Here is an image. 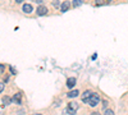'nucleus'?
<instances>
[{
	"label": "nucleus",
	"mask_w": 128,
	"mask_h": 115,
	"mask_svg": "<svg viewBox=\"0 0 128 115\" xmlns=\"http://www.w3.org/2000/svg\"><path fill=\"white\" fill-rule=\"evenodd\" d=\"M99 102H100V97H99L98 93H94V95L88 99V101H87V104H88L90 106H92V108H95Z\"/></svg>",
	"instance_id": "1"
},
{
	"label": "nucleus",
	"mask_w": 128,
	"mask_h": 115,
	"mask_svg": "<svg viewBox=\"0 0 128 115\" xmlns=\"http://www.w3.org/2000/svg\"><path fill=\"white\" fill-rule=\"evenodd\" d=\"M68 111L72 114V115H74V114H76V111L78 110V104L76 102V101H70L69 104H68Z\"/></svg>",
	"instance_id": "2"
},
{
	"label": "nucleus",
	"mask_w": 128,
	"mask_h": 115,
	"mask_svg": "<svg viewBox=\"0 0 128 115\" xmlns=\"http://www.w3.org/2000/svg\"><path fill=\"white\" fill-rule=\"evenodd\" d=\"M94 95V92L91 91V90H87V91H84L83 93H82V101L84 102V104H87V101H88V99Z\"/></svg>",
	"instance_id": "3"
},
{
	"label": "nucleus",
	"mask_w": 128,
	"mask_h": 115,
	"mask_svg": "<svg viewBox=\"0 0 128 115\" xmlns=\"http://www.w3.org/2000/svg\"><path fill=\"white\" fill-rule=\"evenodd\" d=\"M36 13H37V15H45V14H48V8L44 5H38L36 9Z\"/></svg>",
	"instance_id": "4"
},
{
	"label": "nucleus",
	"mask_w": 128,
	"mask_h": 115,
	"mask_svg": "<svg viewBox=\"0 0 128 115\" xmlns=\"http://www.w3.org/2000/svg\"><path fill=\"white\" fill-rule=\"evenodd\" d=\"M22 10H23V13H26V14H30V13H32V10H34V6H32L31 4H23V6H22Z\"/></svg>",
	"instance_id": "5"
},
{
	"label": "nucleus",
	"mask_w": 128,
	"mask_h": 115,
	"mask_svg": "<svg viewBox=\"0 0 128 115\" xmlns=\"http://www.w3.org/2000/svg\"><path fill=\"white\" fill-rule=\"evenodd\" d=\"M70 1H68V0H66V1H63L62 4H60V10L62 12H67V10L70 8Z\"/></svg>",
	"instance_id": "6"
},
{
	"label": "nucleus",
	"mask_w": 128,
	"mask_h": 115,
	"mask_svg": "<svg viewBox=\"0 0 128 115\" xmlns=\"http://www.w3.org/2000/svg\"><path fill=\"white\" fill-rule=\"evenodd\" d=\"M12 101L16 102V104H20V102H22V95H20V92L14 93V96L12 97Z\"/></svg>",
	"instance_id": "7"
},
{
	"label": "nucleus",
	"mask_w": 128,
	"mask_h": 115,
	"mask_svg": "<svg viewBox=\"0 0 128 115\" xmlns=\"http://www.w3.org/2000/svg\"><path fill=\"white\" fill-rule=\"evenodd\" d=\"M78 95H80V91H78V90H72V91L68 92L67 96H68L69 99H74V97H77Z\"/></svg>",
	"instance_id": "8"
},
{
	"label": "nucleus",
	"mask_w": 128,
	"mask_h": 115,
	"mask_svg": "<svg viewBox=\"0 0 128 115\" xmlns=\"http://www.w3.org/2000/svg\"><path fill=\"white\" fill-rule=\"evenodd\" d=\"M74 85H76V78H68V81H67V86H68V88L72 90V88L74 87Z\"/></svg>",
	"instance_id": "9"
},
{
	"label": "nucleus",
	"mask_w": 128,
	"mask_h": 115,
	"mask_svg": "<svg viewBox=\"0 0 128 115\" xmlns=\"http://www.w3.org/2000/svg\"><path fill=\"white\" fill-rule=\"evenodd\" d=\"M82 3H83V0H73V3H72V6H73V8H77V6L82 5Z\"/></svg>",
	"instance_id": "10"
},
{
	"label": "nucleus",
	"mask_w": 128,
	"mask_h": 115,
	"mask_svg": "<svg viewBox=\"0 0 128 115\" xmlns=\"http://www.w3.org/2000/svg\"><path fill=\"white\" fill-rule=\"evenodd\" d=\"M10 102H12V99H10L9 96L3 97V104H4V106H5V105H8V104H10Z\"/></svg>",
	"instance_id": "11"
},
{
	"label": "nucleus",
	"mask_w": 128,
	"mask_h": 115,
	"mask_svg": "<svg viewBox=\"0 0 128 115\" xmlns=\"http://www.w3.org/2000/svg\"><path fill=\"white\" fill-rule=\"evenodd\" d=\"M104 115H114V111H113L112 109H105Z\"/></svg>",
	"instance_id": "12"
},
{
	"label": "nucleus",
	"mask_w": 128,
	"mask_h": 115,
	"mask_svg": "<svg viewBox=\"0 0 128 115\" xmlns=\"http://www.w3.org/2000/svg\"><path fill=\"white\" fill-rule=\"evenodd\" d=\"M63 115H72V114H70V113L68 111V109H66V110L63 111Z\"/></svg>",
	"instance_id": "13"
},
{
	"label": "nucleus",
	"mask_w": 128,
	"mask_h": 115,
	"mask_svg": "<svg viewBox=\"0 0 128 115\" xmlns=\"http://www.w3.org/2000/svg\"><path fill=\"white\" fill-rule=\"evenodd\" d=\"M3 90H4V83H2V82H0V93L3 92Z\"/></svg>",
	"instance_id": "14"
},
{
	"label": "nucleus",
	"mask_w": 128,
	"mask_h": 115,
	"mask_svg": "<svg viewBox=\"0 0 128 115\" xmlns=\"http://www.w3.org/2000/svg\"><path fill=\"white\" fill-rule=\"evenodd\" d=\"M32 1H35V3H37V4H42V1H44V0H32Z\"/></svg>",
	"instance_id": "15"
},
{
	"label": "nucleus",
	"mask_w": 128,
	"mask_h": 115,
	"mask_svg": "<svg viewBox=\"0 0 128 115\" xmlns=\"http://www.w3.org/2000/svg\"><path fill=\"white\" fill-rule=\"evenodd\" d=\"M95 3H96V5H101V4H102V1H101V0H96Z\"/></svg>",
	"instance_id": "16"
},
{
	"label": "nucleus",
	"mask_w": 128,
	"mask_h": 115,
	"mask_svg": "<svg viewBox=\"0 0 128 115\" xmlns=\"http://www.w3.org/2000/svg\"><path fill=\"white\" fill-rule=\"evenodd\" d=\"M52 4H54V6H58L59 5V1H58V0H54V3H52Z\"/></svg>",
	"instance_id": "17"
},
{
	"label": "nucleus",
	"mask_w": 128,
	"mask_h": 115,
	"mask_svg": "<svg viewBox=\"0 0 128 115\" xmlns=\"http://www.w3.org/2000/svg\"><path fill=\"white\" fill-rule=\"evenodd\" d=\"M106 105H108V101H105V100H104V102H102V108H106Z\"/></svg>",
	"instance_id": "18"
},
{
	"label": "nucleus",
	"mask_w": 128,
	"mask_h": 115,
	"mask_svg": "<svg viewBox=\"0 0 128 115\" xmlns=\"http://www.w3.org/2000/svg\"><path fill=\"white\" fill-rule=\"evenodd\" d=\"M10 72H12L13 74H16V73H17V72H16V69H14V68H12V67H10Z\"/></svg>",
	"instance_id": "19"
},
{
	"label": "nucleus",
	"mask_w": 128,
	"mask_h": 115,
	"mask_svg": "<svg viewBox=\"0 0 128 115\" xmlns=\"http://www.w3.org/2000/svg\"><path fill=\"white\" fill-rule=\"evenodd\" d=\"M3 70H4V65H3V64H0V73H2Z\"/></svg>",
	"instance_id": "20"
},
{
	"label": "nucleus",
	"mask_w": 128,
	"mask_h": 115,
	"mask_svg": "<svg viewBox=\"0 0 128 115\" xmlns=\"http://www.w3.org/2000/svg\"><path fill=\"white\" fill-rule=\"evenodd\" d=\"M91 115H100V113H98V111H94Z\"/></svg>",
	"instance_id": "21"
},
{
	"label": "nucleus",
	"mask_w": 128,
	"mask_h": 115,
	"mask_svg": "<svg viewBox=\"0 0 128 115\" xmlns=\"http://www.w3.org/2000/svg\"><path fill=\"white\" fill-rule=\"evenodd\" d=\"M17 113H18V114H20V115H22V114H23V113H24V111H23V110H18V111H17Z\"/></svg>",
	"instance_id": "22"
},
{
	"label": "nucleus",
	"mask_w": 128,
	"mask_h": 115,
	"mask_svg": "<svg viewBox=\"0 0 128 115\" xmlns=\"http://www.w3.org/2000/svg\"><path fill=\"white\" fill-rule=\"evenodd\" d=\"M23 0H16V3H22Z\"/></svg>",
	"instance_id": "23"
},
{
	"label": "nucleus",
	"mask_w": 128,
	"mask_h": 115,
	"mask_svg": "<svg viewBox=\"0 0 128 115\" xmlns=\"http://www.w3.org/2000/svg\"><path fill=\"white\" fill-rule=\"evenodd\" d=\"M35 115H41V114H35Z\"/></svg>",
	"instance_id": "24"
},
{
	"label": "nucleus",
	"mask_w": 128,
	"mask_h": 115,
	"mask_svg": "<svg viewBox=\"0 0 128 115\" xmlns=\"http://www.w3.org/2000/svg\"><path fill=\"white\" fill-rule=\"evenodd\" d=\"M108 1H112V0H108Z\"/></svg>",
	"instance_id": "25"
}]
</instances>
